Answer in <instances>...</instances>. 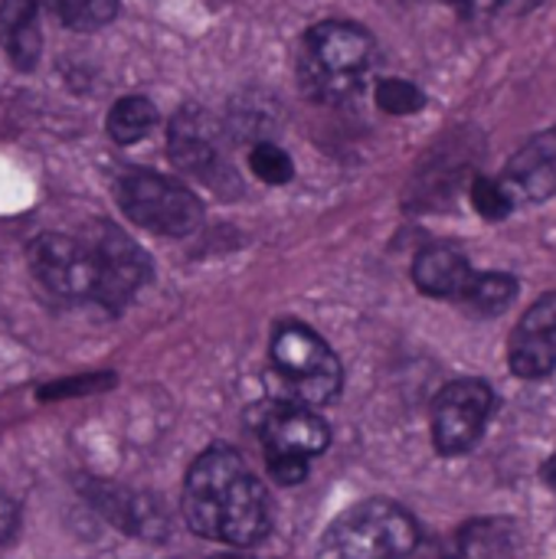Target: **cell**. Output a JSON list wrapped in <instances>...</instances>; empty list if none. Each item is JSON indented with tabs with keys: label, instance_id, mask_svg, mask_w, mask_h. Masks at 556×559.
I'll use <instances>...</instances> for the list:
<instances>
[{
	"label": "cell",
	"instance_id": "cb8c5ba5",
	"mask_svg": "<svg viewBox=\"0 0 556 559\" xmlns=\"http://www.w3.org/2000/svg\"><path fill=\"white\" fill-rule=\"evenodd\" d=\"M16 527H20V511H16V504H13L10 498L0 495V544L10 540V537L16 534Z\"/></svg>",
	"mask_w": 556,
	"mask_h": 559
},
{
	"label": "cell",
	"instance_id": "ffe728a7",
	"mask_svg": "<svg viewBox=\"0 0 556 559\" xmlns=\"http://www.w3.org/2000/svg\"><path fill=\"white\" fill-rule=\"evenodd\" d=\"M249 167H252V174H256L259 180H265V183H272V187H282V183H288V180L295 177L292 157H288L279 144H272V141H259V144L249 151Z\"/></svg>",
	"mask_w": 556,
	"mask_h": 559
},
{
	"label": "cell",
	"instance_id": "9c48e42d",
	"mask_svg": "<svg viewBox=\"0 0 556 559\" xmlns=\"http://www.w3.org/2000/svg\"><path fill=\"white\" fill-rule=\"evenodd\" d=\"M259 436L269 462H311L331 442L324 419L311 406L285 400L269 403Z\"/></svg>",
	"mask_w": 556,
	"mask_h": 559
},
{
	"label": "cell",
	"instance_id": "4316f807",
	"mask_svg": "<svg viewBox=\"0 0 556 559\" xmlns=\"http://www.w3.org/2000/svg\"><path fill=\"white\" fill-rule=\"evenodd\" d=\"M544 481L556 488V455L554 459H547V465H544Z\"/></svg>",
	"mask_w": 556,
	"mask_h": 559
},
{
	"label": "cell",
	"instance_id": "83f0119b",
	"mask_svg": "<svg viewBox=\"0 0 556 559\" xmlns=\"http://www.w3.org/2000/svg\"><path fill=\"white\" fill-rule=\"evenodd\" d=\"M216 559H242V557H216Z\"/></svg>",
	"mask_w": 556,
	"mask_h": 559
},
{
	"label": "cell",
	"instance_id": "30bf717a",
	"mask_svg": "<svg viewBox=\"0 0 556 559\" xmlns=\"http://www.w3.org/2000/svg\"><path fill=\"white\" fill-rule=\"evenodd\" d=\"M170 160L184 170L193 174L200 180H206L210 187H220L229 177V164L223 157V134L216 128V121L200 111V108H184L174 121H170Z\"/></svg>",
	"mask_w": 556,
	"mask_h": 559
},
{
	"label": "cell",
	"instance_id": "d4e9b609",
	"mask_svg": "<svg viewBox=\"0 0 556 559\" xmlns=\"http://www.w3.org/2000/svg\"><path fill=\"white\" fill-rule=\"evenodd\" d=\"M449 3L459 7L469 16H488V13H495L501 7V0H449Z\"/></svg>",
	"mask_w": 556,
	"mask_h": 559
},
{
	"label": "cell",
	"instance_id": "7c38bea8",
	"mask_svg": "<svg viewBox=\"0 0 556 559\" xmlns=\"http://www.w3.org/2000/svg\"><path fill=\"white\" fill-rule=\"evenodd\" d=\"M0 46L16 69H36L43 56V23L36 0H0Z\"/></svg>",
	"mask_w": 556,
	"mask_h": 559
},
{
	"label": "cell",
	"instance_id": "484cf974",
	"mask_svg": "<svg viewBox=\"0 0 556 559\" xmlns=\"http://www.w3.org/2000/svg\"><path fill=\"white\" fill-rule=\"evenodd\" d=\"M541 0H501V7H511V10H518V13H524V10H531V7H537Z\"/></svg>",
	"mask_w": 556,
	"mask_h": 559
},
{
	"label": "cell",
	"instance_id": "4fadbf2b",
	"mask_svg": "<svg viewBox=\"0 0 556 559\" xmlns=\"http://www.w3.org/2000/svg\"><path fill=\"white\" fill-rule=\"evenodd\" d=\"M413 278H416L419 292L429 298H459L462 301L475 272L462 252H456L449 246H429L416 255Z\"/></svg>",
	"mask_w": 556,
	"mask_h": 559
},
{
	"label": "cell",
	"instance_id": "277c9868",
	"mask_svg": "<svg viewBox=\"0 0 556 559\" xmlns=\"http://www.w3.org/2000/svg\"><path fill=\"white\" fill-rule=\"evenodd\" d=\"M419 527L393 501H364L344 511L321 537L318 559H406L416 550Z\"/></svg>",
	"mask_w": 556,
	"mask_h": 559
},
{
	"label": "cell",
	"instance_id": "603a6c76",
	"mask_svg": "<svg viewBox=\"0 0 556 559\" xmlns=\"http://www.w3.org/2000/svg\"><path fill=\"white\" fill-rule=\"evenodd\" d=\"M111 383V377H79L72 383H59V386H49V390H39V400H52V396H69V393H82V390H98Z\"/></svg>",
	"mask_w": 556,
	"mask_h": 559
},
{
	"label": "cell",
	"instance_id": "e0dca14e",
	"mask_svg": "<svg viewBox=\"0 0 556 559\" xmlns=\"http://www.w3.org/2000/svg\"><path fill=\"white\" fill-rule=\"evenodd\" d=\"M105 124H108V134L115 144H134L157 124V108L151 105V98L128 95L111 105Z\"/></svg>",
	"mask_w": 556,
	"mask_h": 559
},
{
	"label": "cell",
	"instance_id": "d6986e66",
	"mask_svg": "<svg viewBox=\"0 0 556 559\" xmlns=\"http://www.w3.org/2000/svg\"><path fill=\"white\" fill-rule=\"evenodd\" d=\"M46 7L59 16V23L79 33L98 29L118 13V0H46Z\"/></svg>",
	"mask_w": 556,
	"mask_h": 559
},
{
	"label": "cell",
	"instance_id": "ac0fdd59",
	"mask_svg": "<svg viewBox=\"0 0 556 559\" xmlns=\"http://www.w3.org/2000/svg\"><path fill=\"white\" fill-rule=\"evenodd\" d=\"M518 295V282L511 275H501V272H478L465 292V305L478 314H498L505 311Z\"/></svg>",
	"mask_w": 556,
	"mask_h": 559
},
{
	"label": "cell",
	"instance_id": "8fae6325",
	"mask_svg": "<svg viewBox=\"0 0 556 559\" xmlns=\"http://www.w3.org/2000/svg\"><path fill=\"white\" fill-rule=\"evenodd\" d=\"M511 370L524 380H541L556 367V295H541L518 321L508 344Z\"/></svg>",
	"mask_w": 556,
	"mask_h": 559
},
{
	"label": "cell",
	"instance_id": "9a60e30c",
	"mask_svg": "<svg viewBox=\"0 0 556 559\" xmlns=\"http://www.w3.org/2000/svg\"><path fill=\"white\" fill-rule=\"evenodd\" d=\"M508 180L528 200H547L556 193V131L534 138L511 164Z\"/></svg>",
	"mask_w": 556,
	"mask_h": 559
},
{
	"label": "cell",
	"instance_id": "ba28073f",
	"mask_svg": "<svg viewBox=\"0 0 556 559\" xmlns=\"http://www.w3.org/2000/svg\"><path fill=\"white\" fill-rule=\"evenodd\" d=\"M88 236L98 249V265H102V285L95 305L108 311H121L138 295V288L151 278V259L134 239H128L111 223H95Z\"/></svg>",
	"mask_w": 556,
	"mask_h": 559
},
{
	"label": "cell",
	"instance_id": "7402d4cb",
	"mask_svg": "<svg viewBox=\"0 0 556 559\" xmlns=\"http://www.w3.org/2000/svg\"><path fill=\"white\" fill-rule=\"evenodd\" d=\"M472 206L485 219H505L511 213V193H508L505 183H498L492 177H478L472 183Z\"/></svg>",
	"mask_w": 556,
	"mask_h": 559
},
{
	"label": "cell",
	"instance_id": "44dd1931",
	"mask_svg": "<svg viewBox=\"0 0 556 559\" xmlns=\"http://www.w3.org/2000/svg\"><path fill=\"white\" fill-rule=\"evenodd\" d=\"M374 98L387 115H416L426 105V95L419 92V85L406 79H380Z\"/></svg>",
	"mask_w": 556,
	"mask_h": 559
},
{
	"label": "cell",
	"instance_id": "52a82bcc",
	"mask_svg": "<svg viewBox=\"0 0 556 559\" xmlns=\"http://www.w3.org/2000/svg\"><path fill=\"white\" fill-rule=\"evenodd\" d=\"M495 396L482 380H456L433 403V439L442 455H462L482 439Z\"/></svg>",
	"mask_w": 556,
	"mask_h": 559
},
{
	"label": "cell",
	"instance_id": "6da1fadb",
	"mask_svg": "<svg viewBox=\"0 0 556 559\" xmlns=\"http://www.w3.org/2000/svg\"><path fill=\"white\" fill-rule=\"evenodd\" d=\"M184 518L193 534L229 547H256L269 537L272 518L259 478L239 452L206 449L184 481Z\"/></svg>",
	"mask_w": 556,
	"mask_h": 559
},
{
	"label": "cell",
	"instance_id": "2e32d148",
	"mask_svg": "<svg viewBox=\"0 0 556 559\" xmlns=\"http://www.w3.org/2000/svg\"><path fill=\"white\" fill-rule=\"evenodd\" d=\"M518 534L505 521H478L469 524L452 547V559H514Z\"/></svg>",
	"mask_w": 556,
	"mask_h": 559
},
{
	"label": "cell",
	"instance_id": "5b68a950",
	"mask_svg": "<svg viewBox=\"0 0 556 559\" xmlns=\"http://www.w3.org/2000/svg\"><path fill=\"white\" fill-rule=\"evenodd\" d=\"M115 197L131 223L157 236H190L203 219V206L197 193L154 170L121 174Z\"/></svg>",
	"mask_w": 556,
	"mask_h": 559
},
{
	"label": "cell",
	"instance_id": "7a4b0ae2",
	"mask_svg": "<svg viewBox=\"0 0 556 559\" xmlns=\"http://www.w3.org/2000/svg\"><path fill=\"white\" fill-rule=\"evenodd\" d=\"M374 36L347 20L315 23L298 46V79L318 102H341L360 88L374 69Z\"/></svg>",
	"mask_w": 556,
	"mask_h": 559
},
{
	"label": "cell",
	"instance_id": "5bb4252c",
	"mask_svg": "<svg viewBox=\"0 0 556 559\" xmlns=\"http://www.w3.org/2000/svg\"><path fill=\"white\" fill-rule=\"evenodd\" d=\"M85 495L92 498V504H95L105 518H111L118 527H125V531H131V534H138V537H157V534L164 531L161 514H157L154 504H151L147 498H141V495H131V491L115 488V485H108V481H92V485H85Z\"/></svg>",
	"mask_w": 556,
	"mask_h": 559
},
{
	"label": "cell",
	"instance_id": "8992f818",
	"mask_svg": "<svg viewBox=\"0 0 556 559\" xmlns=\"http://www.w3.org/2000/svg\"><path fill=\"white\" fill-rule=\"evenodd\" d=\"M29 269L36 282L62 301H95L102 285L98 249L92 236L43 233L29 242Z\"/></svg>",
	"mask_w": 556,
	"mask_h": 559
},
{
	"label": "cell",
	"instance_id": "3957f363",
	"mask_svg": "<svg viewBox=\"0 0 556 559\" xmlns=\"http://www.w3.org/2000/svg\"><path fill=\"white\" fill-rule=\"evenodd\" d=\"M272 383L275 400L301 403V406H324L338 396L344 370L334 350L305 324H282L272 337Z\"/></svg>",
	"mask_w": 556,
	"mask_h": 559
}]
</instances>
